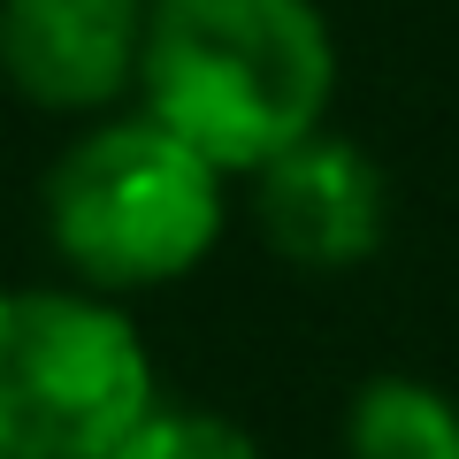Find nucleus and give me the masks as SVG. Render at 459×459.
Returning a JSON list of instances; mask_svg holds the SVG:
<instances>
[{"label":"nucleus","mask_w":459,"mask_h":459,"mask_svg":"<svg viewBox=\"0 0 459 459\" xmlns=\"http://www.w3.org/2000/svg\"><path fill=\"white\" fill-rule=\"evenodd\" d=\"M337 39L314 0H153L138 108L222 177H253L329 123Z\"/></svg>","instance_id":"1"},{"label":"nucleus","mask_w":459,"mask_h":459,"mask_svg":"<svg viewBox=\"0 0 459 459\" xmlns=\"http://www.w3.org/2000/svg\"><path fill=\"white\" fill-rule=\"evenodd\" d=\"M230 177L161 115H92L47 177V246L69 283L138 299L192 276L222 238Z\"/></svg>","instance_id":"2"},{"label":"nucleus","mask_w":459,"mask_h":459,"mask_svg":"<svg viewBox=\"0 0 459 459\" xmlns=\"http://www.w3.org/2000/svg\"><path fill=\"white\" fill-rule=\"evenodd\" d=\"M161 406L153 352L92 283L0 291V459H108Z\"/></svg>","instance_id":"3"},{"label":"nucleus","mask_w":459,"mask_h":459,"mask_svg":"<svg viewBox=\"0 0 459 459\" xmlns=\"http://www.w3.org/2000/svg\"><path fill=\"white\" fill-rule=\"evenodd\" d=\"M153 0H0V77L47 115H115L146 69Z\"/></svg>","instance_id":"4"},{"label":"nucleus","mask_w":459,"mask_h":459,"mask_svg":"<svg viewBox=\"0 0 459 459\" xmlns=\"http://www.w3.org/2000/svg\"><path fill=\"white\" fill-rule=\"evenodd\" d=\"M253 222L291 268H360L391 230V184H383L376 153L337 138L322 123L314 138H299L291 153H276L268 169H253Z\"/></svg>","instance_id":"5"},{"label":"nucleus","mask_w":459,"mask_h":459,"mask_svg":"<svg viewBox=\"0 0 459 459\" xmlns=\"http://www.w3.org/2000/svg\"><path fill=\"white\" fill-rule=\"evenodd\" d=\"M344 459H459V406L421 376H376L344 413Z\"/></svg>","instance_id":"6"},{"label":"nucleus","mask_w":459,"mask_h":459,"mask_svg":"<svg viewBox=\"0 0 459 459\" xmlns=\"http://www.w3.org/2000/svg\"><path fill=\"white\" fill-rule=\"evenodd\" d=\"M108 459H268V452L253 444V429H238L230 413H214V406H169V398H161V406L115 444Z\"/></svg>","instance_id":"7"}]
</instances>
